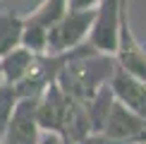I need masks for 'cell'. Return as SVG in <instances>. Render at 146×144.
Listing matches in <instances>:
<instances>
[{"mask_svg":"<svg viewBox=\"0 0 146 144\" xmlns=\"http://www.w3.org/2000/svg\"><path fill=\"white\" fill-rule=\"evenodd\" d=\"M115 65L117 60L113 53H101L94 46H77L65 53L55 82L70 99L89 101L103 84L110 82Z\"/></svg>","mask_w":146,"mask_h":144,"instance_id":"6da1fadb","label":"cell"},{"mask_svg":"<svg viewBox=\"0 0 146 144\" xmlns=\"http://www.w3.org/2000/svg\"><path fill=\"white\" fill-rule=\"evenodd\" d=\"M96 19V10H72L67 7L55 22L48 27L46 36V53H67L82 46L89 36Z\"/></svg>","mask_w":146,"mask_h":144,"instance_id":"7a4b0ae2","label":"cell"},{"mask_svg":"<svg viewBox=\"0 0 146 144\" xmlns=\"http://www.w3.org/2000/svg\"><path fill=\"white\" fill-rule=\"evenodd\" d=\"M36 101L38 96H19L7 127L0 135V144H38V123H36Z\"/></svg>","mask_w":146,"mask_h":144,"instance_id":"3957f363","label":"cell"},{"mask_svg":"<svg viewBox=\"0 0 146 144\" xmlns=\"http://www.w3.org/2000/svg\"><path fill=\"white\" fill-rule=\"evenodd\" d=\"M67 103H70V96L58 87L55 79L46 84V89L38 94V101H36V123H38V127L62 139Z\"/></svg>","mask_w":146,"mask_h":144,"instance_id":"277c9868","label":"cell"},{"mask_svg":"<svg viewBox=\"0 0 146 144\" xmlns=\"http://www.w3.org/2000/svg\"><path fill=\"white\" fill-rule=\"evenodd\" d=\"M120 3L122 0H98L94 27L89 31V43L101 53L117 51V24H120Z\"/></svg>","mask_w":146,"mask_h":144,"instance_id":"5b68a950","label":"cell"},{"mask_svg":"<svg viewBox=\"0 0 146 144\" xmlns=\"http://www.w3.org/2000/svg\"><path fill=\"white\" fill-rule=\"evenodd\" d=\"M144 130H146V118H141L125 103H120L117 99H113L110 113L103 125V135L115 142H139Z\"/></svg>","mask_w":146,"mask_h":144,"instance_id":"8992f818","label":"cell"},{"mask_svg":"<svg viewBox=\"0 0 146 144\" xmlns=\"http://www.w3.org/2000/svg\"><path fill=\"white\" fill-rule=\"evenodd\" d=\"M110 89L120 103H125L127 108H132L134 113L146 118V82L144 79H139V77L129 75L125 67L115 65L110 77Z\"/></svg>","mask_w":146,"mask_h":144,"instance_id":"52a82bcc","label":"cell"},{"mask_svg":"<svg viewBox=\"0 0 146 144\" xmlns=\"http://www.w3.org/2000/svg\"><path fill=\"white\" fill-rule=\"evenodd\" d=\"M36 53L29 51L27 46H15L10 53H5L3 58H0V77H3V82H10V84H17L22 79L24 75L29 72L31 67Z\"/></svg>","mask_w":146,"mask_h":144,"instance_id":"ba28073f","label":"cell"},{"mask_svg":"<svg viewBox=\"0 0 146 144\" xmlns=\"http://www.w3.org/2000/svg\"><path fill=\"white\" fill-rule=\"evenodd\" d=\"M22 29L24 17L15 12H0V58L22 43Z\"/></svg>","mask_w":146,"mask_h":144,"instance_id":"9c48e42d","label":"cell"},{"mask_svg":"<svg viewBox=\"0 0 146 144\" xmlns=\"http://www.w3.org/2000/svg\"><path fill=\"white\" fill-rule=\"evenodd\" d=\"M17 101H19L17 87H15V84H10V82H0V135H3V130L7 127Z\"/></svg>","mask_w":146,"mask_h":144,"instance_id":"30bf717a","label":"cell"},{"mask_svg":"<svg viewBox=\"0 0 146 144\" xmlns=\"http://www.w3.org/2000/svg\"><path fill=\"white\" fill-rule=\"evenodd\" d=\"M65 10H67V0H46L34 15H29V19L43 24V27H50V24L55 22Z\"/></svg>","mask_w":146,"mask_h":144,"instance_id":"8fae6325","label":"cell"},{"mask_svg":"<svg viewBox=\"0 0 146 144\" xmlns=\"http://www.w3.org/2000/svg\"><path fill=\"white\" fill-rule=\"evenodd\" d=\"M74 144H122V142H115V139H110V137H106L103 132H89L84 139H79Z\"/></svg>","mask_w":146,"mask_h":144,"instance_id":"7c38bea8","label":"cell"},{"mask_svg":"<svg viewBox=\"0 0 146 144\" xmlns=\"http://www.w3.org/2000/svg\"><path fill=\"white\" fill-rule=\"evenodd\" d=\"M98 0H67V7L72 10H94Z\"/></svg>","mask_w":146,"mask_h":144,"instance_id":"4fadbf2b","label":"cell"},{"mask_svg":"<svg viewBox=\"0 0 146 144\" xmlns=\"http://www.w3.org/2000/svg\"><path fill=\"white\" fill-rule=\"evenodd\" d=\"M38 144H58V142H55V139L50 137V139H46V142H38Z\"/></svg>","mask_w":146,"mask_h":144,"instance_id":"5bb4252c","label":"cell"},{"mask_svg":"<svg viewBox=\"0 0 146 144\" xmlns=\"http://www.w3.org/2000/svg\"><path fill=\"white\" fill-rule=\"evenodd\" d=\"M134 144H146V142H134Z\"/></svg>","mask_w":146,"mask_h":144,"instance_id":"9a60e30c","label":"cell"},{"mask_svg":"<svg viewBox=\"0 0 146 144\" xmlns=\"http://www.w3.org/2000/svg\"><path fill=\"white\" fill-rule=\"evenodd\" d=\"M0 82H3V77H0Z\"/></svg>","mask_w":146,"mask_h":144,"instance_id":"2e32d148","label":"cell"}]
</instances>
